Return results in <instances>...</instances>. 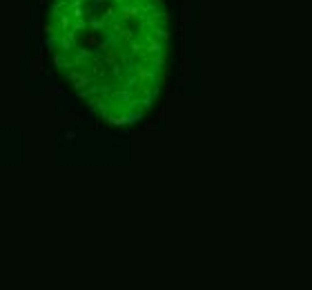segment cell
Instances as JSON below:
<instances>
[{
  "label": "cell",
  "mask_w": 312,
  "mask_h": 290,
  "mask_svg": "<svg viewBox=\"0 0 312 290\" xmlns=\"http://www.w3.org/2000/svg\"><path fill=\"white\" fill-rule=\"evenodd\" d=\"M187 20H189V5L185 3L183 9H181V22H187Z\"/></svg>",
  "instance_id": "6da1fadb"
},
{
  "label": "cell",
  "mask_w": 312,
  "mask_h": 290,
  "mask_svg": "<svg viewBox=\"0 0 312 290\" xmlns=\"http://www.w3.org/2000/svg\"><path fill=\"white\" fill-rule=\"evenodd\" d=\"M201 31H203V29L196 27V56H201V52H203V49H201Z\"/></svg>",
  "instance_id": "7a4b0ae2"
},
{
  "label": "cell",
  "mask_w": 312,
  "mask_h": 290,
  "mask_svg": "<svg viewBox=\"0 0 312 290\" xmlns=\"http://www.w3.org/2000/svg\"><path fill=\"white\" fill-rule=\"evenodd\" d=\"M189 65H192L189 60H183V63H181V71H183L185 76H189Z\"/></svg>",
  "instance_id": "3957f363"
},
{
  "label": "cell",
  "mask_w": 312,
  "mask_h": 290,
  "mask_svg": "<svg viewBox=\"0 0 312 290\" xmlns=\"http://www.w3.org/2000/svg\"><path fill=\"white\" fill-rule=\"evenodd\" d=\"M38 71H42V58L34 60V74H38Z\"/></svg>",
  "instance_id": "277c9868"
},
{
  "label": "cell",
  "mask_w": 312,
  "mask_h": 290,
  "mask_svg": "<svg viewBox=\"0 0 312 290\" xmlns=\"http://www.w3.org/2000/svg\"><path fill=\"white\" fill-rule=\"evenodd\" d=\"M165 116H167V109H165V107H161V112H158V123H163Z\"/></svg>",
  "instance_id": "5b68a950"
},
{
  "label": "cell",
  "mask_w": 312,
  "mask_h": 290,
  "mask_svg": "<svg viewBox=\"0 0 312 290\" xmlns=\"http://www.w3.org/2000/svg\"><path fill=\"white\" fill-rule=\"evenodd\" d=\"M47 89H49L52 94H63V89H60V87H56V85H49V87H47Z\"/></svg>",
  "instance_id": "8992f818"
},
{
  "label": "cell",
  "mask_w": 312,
  "mask_h": 290,
  "mask_svg": "<svg viewBox=\"0 0 312 290\" xmlns=\"http://www.w3.org/2000/svg\"><path fill=\"white\" fill-rule=\"evenodd\" d=\"M156 127H158V123H147V125H145V132H154Z\"/></svg>",
  "instance_id": "52a82bcc"
},
{
  "label": "cell",
  "mask_w": 312,
  "mask_h": 290,
  "mask_svg": "<svg viewBox=\"0 0 312 290\" xmlns=\"http://www.w3.org/2000/svg\"><path fill=\"white\" fill-rule=\"evenodd\" d=\"M40 3H47V0H40Z\"/></svg>",
  "instance_id": "ba28073f"
}]
</instances>
